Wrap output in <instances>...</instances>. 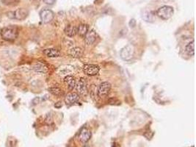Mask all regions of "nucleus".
Segmentation results:
<instances>
[{"label":"nucleus","instance_id":"nucleus-15","mask_svg":"<svg viewBox=\"0 0 196 147\" xmlns=\"http://www.w3.org/2000/svg\"><path fill=\"white\" fill-rule=\"evenodd\" d=\"M43 54L49 57H58L60 56V51L56 49H47L43 50Z\"/></svg>","mask_w":196,"mask_h":147},{"label":"nucleus","instance_id":"nucleus-8","mask_svg":"<svg viewBox=\"0 0 196 147\" xmlns=\"http://www.w3.org/2000/svg\"><path fill=\"white\" fill-rule=\"evenodd\" d=\"M77 90L79 93L82 95H87V82H86L85 78H80L79 82L77 85Z\"/></svg>","mask_w":196,"mask_h":147},{"label":"nucleus","instance_id":"nucleus-7","mask_svg":"<svg viewBox=\"0 0 196 147\" xmlns=\"http://www.w3.org/2000/svg\"><path fill=\"white\" fill-rule=\"evenodd\" d=\"M40 16H41L42 22L47 24L52 21L54 17H55V14L51 10L45 9L40 13Z\"/></svg>","mask_w":196,"mask_h":147},{"label":"nucleus","instance_id":"nucleus-4","mask_svg":"<svg viewBox=\"0 0 196 147\" xmlns=\"http://www.w3.org/2000/svg\"><path fill=\"white\" fill-rule=\"evenodd\" d=\"M134 53H135V49H134L133 46L131 44H128L121 49V57L123 60H130L133 57Z\"/></svg>","mask_w":196,"mask_h":147},{"label":"nucleus","instance_id":"nucleus-21","mask_svg":"<svg viewBox=\"0 0 196 147\" xmlns=\"http://www.w3.org/2000/svg\"><path fill=\"white\" fill-rule=\"evenodd\" d=\"M46 123L48 124H51L52 123V117H51V115H48L47 116V118H46Z\"/></svg>","mask_w":196,"mask_h":147},{"label":"nucleus","instance_id":"nucleus-1","mask_svg":"<svg viewBox=\"0 0 196 147\" xmlns=\"http://www.w3.org/2000/svg\"><path fill=\"white\" fill-rule=\"evenodd\" d=\"M1 36L3 39L8 41H13L18 36V29L16 26H7L1 30Z\"/></svg>","mask_w":196,"mask_h":147},{"label":"nucleus","instance_id":"nucleus-18","mask_svg":"<svg viewBox=\"0 0 196 147\" xmlns=\"http://www.w3.org/2000/svg\"><path fill=\"white\" fill-rule=\"evenodd\" d=\"M185 50L187 53L190 56H194L195 55V41H192L186 46Z\"/></svg>","mask_w":196,"mask_h":147},{"label":"nucleus","instance_id":"nucleus-11","mask_svg":"<svg viewBox=\"0 0 196 147\" xmlns=\"http://www.w3.org/2000/svg\"><path fill=\"white\" fill-rule=\"evenodd\" d=\"M69 55L74 58H80L83 55V50L80 47H74L70 49Z\"/></svg>","mask_w":196,"mask_h":147},{"label":"nucleus","instance_id":"nucleus-3","mask_svg":"<svg viewBox=\"0 0 196 147\" xmlns=\"http://www.w3.org/2000/svg\"><path fill=\"white\" fill-rule=\"evenodd\" d=\"M29 12L27 9L24 8H19L14 11H9L7 12V17L11 19H16L21 21V20L25 19L27 17Z\"/></svg>","mask_w":196,"mask_h":147},{"label":"nucleus","instance_id":"nucleus-23","mask_svg":"<svg viewBox=\"0 0 196 147\" xmlns=\"http://www.w3.org/2000/svg\"><path fill=\"white\" fill-rule=\"evenodd\" d=\"M135 25H136V21H135V19H131V21H130V22H129V26L133 28V27H135Z\"/></svg>","mask_w":196,"mask_h":147},{"label":"nucleus","instance_id":"nucleus-26","mask_svg":"<svg viewBox=\"0 0 196 147\" xmlns=\"http://www.w3.org/2000/svg\"><path fill=\"white\" fill-rule=\"evenodd\" d=\"M113 147H120L118 145V144H115L113 145Z\"/></svg>","mask_w":196,"mask_h":147},{"label":"nucleus","instance_id":"nucleus-5","mask_svg":"<svg viewBox=\"0 0 196 147\" xmlns=\"http://www.w3.org/2000/svg\"><path fill=\"white\" fill-rule=\"evenodd\" d=\"M111 89V84L108 82H101L99 86L98 89V94L99 97L104 98V97L107 96L109 94V91Z\"/></svg>","mask_w":196,"mask_h":147},{"label":"nucleus","instance_id":"nucleus-22","mask_svg":"<svg viewBox=\"0 0 196 147\" xmlns=\"http://www.w3.org/2000/svg\"><path fill=\"white\" fill-rule=\"evenodd\" d=\"M43 2L49 5H52L55 3L56 0H43Z\"/></svg>","mask_w":196,"mask_h":147},{"label":"nucleus","instance_id":"nucleus-2","mask_svg":"<svg viewBox=\"0 0 196 147\" xmlns=\"http://www.w3.org/2000/svg\"><path fill=\"white\" fill-rule=\"evenodd\" d=\"M174 10L172 7L168 5H164L159 7L157 11V15L160 19L163 20H167L173 16Z\"/></svg>","mask_w":196,"mask_h":147},{"label":"nucleus","instance_id":"nucleus-17","mask_svg":"<svg viewBox=\"0 0 196 147\" xmlns=\"http://www.w3.org/2000/svg\"><path fill=\"white\" fill-rule=\"evenodd\" d=\"M89 31V27L87 24H80L79 27H77V33L79 34V36L81 37H85L86 34L87 33V32Z\"/></svg>","mask_w":196,"mask_h":147},{"label":"nucleus","instance_id":"nucleus-16","mask_svg":"<svg viewBox=\"0 0 196 147\" xmlns=\"http://www.w3.org/2000/svg\"><path fill=\"white\" fill-rule=\"evenodd\" d=\"M33 70L36 71V72H38V73H43L45 74L47 73L48 71V68L47 66L45 64L41 63H35V65L33 66Z\"/></svg>","mask_w":196,"mask_h":147},{"label":"nucleus","instance_id":"nucleus-14","mask_svg":"<svg viewBox=\"0 0 196 147\" xmlns=\"http://www.w3.org/2000/svg\"><path fill=\"white\" fill-rule=\"evenodd\" d=\"M64 82L67 85L69 90H73L76 86V80L74 77L68 75L64 78Z\"/></svg>","mask_w":196,"mask_h":147},{"label":"nucleus","instance_id":"nucleus-27","mask_svg":"<svg viewBox=\"0 0 196 147\" xmlns=\"http://www.w3.org/2000/svg\"><path fill=\"white\" fill-rule=\"evenodd\" d=\"M84 147H90V146H87V145H85V146H84Z\"/></svg>","mask_w":196,"mask_h":147},{"label":"nucleus","instance_id":"nucleus-24","mask_svg":"<svg viewBox=\"0 0 196 147\" xmlns=\"http://www.w3.org/2000/svg\"><path fill=\"white\" fill-rule=\"evenodd\" d=\"M147 15H150V16H149V19H147V18H145V16H143V18H145V19H145V21H151V20H152V19H151V18H150V16H151V13H147Z\"/></svg>","mask_w":196,"mask_h":147},{"label":"nucleus","instance_id":"nucleus-6","mask_svg":"<svg viewBox=\"0 0 196 147\" xmlns=\"http://www.w3.org/2000/svg\"><path fill=\"white\" fill-rule=\"evenodd\" d=\"M83 71L85 74L88 76H96L99 74L100 68L99 65L94 64H87L83 67Z\"/></svg>","mask_w":196,"mask_h":147},{"label":"nucleus","instance_id":"nucleus-12","mask_svg":"<svg viewBox=\"0 0 196 147\" xmlns=\"http://www.w3.org/2000/svg\"><path fill=\"white\" fill-rule=\"evenodd\" d=\"M79 99V95L76 93H71L65 97V102L67 105H72L77 102Z\"/></svg>","mask_w":196,"mask_h":147},{"label":"nucleus","instance_id":"nucleus-10","mask_svg":"<svg viewBox=\"0 0 196 147\" xmlns=\"http://www.w3.org/2000/svg\"><path fill=\"white\" fill-rule=\"evenodd\" d=\"M91 131H90L89 130H87V129H86V128L83 129V130L80 132V133H79V140H80L82 143H84V144L88 141L90 139H91Z\"/></svg>","mask_w":196,"mask_h":147},{"label":"nucleus","instance_id":"nucleus-13","mask_svg":"<svg viewBox=\"0 0 196 147\" xmlns=\"http://www.w3.org/2000/svg\"><path fill=\"white\" fill-rule=\"evenodd\" d=\"M64 32L67 36L74 37L77 33V27L73 24H69L64 29Z\"/></svg>","mask_w":196,"mask_h":147},{"label":"nucleus","instance_id":"nucleus-25","mask_svg":"<svg viewBox=\"0 0 196 147\" xmlns=\"http://www.w3.org/2000/svg\"><path fill=\"white\" fill-rule=\"evenodd\" d=\"M55 107L57 108H60L62 107V105H61V102H57V104L55 105Z\"/></svg>","mask_w":196,"mask_h":147},{"label":"nucleus","instance_id":"nucleus-19","mask_svg":"<svg viewBox=\"0 0 196 147\" xmlns=\"http://www.w3.org/2000/svg\"><path fill=\"white\" fill-rule=\"evenodd\" d=\"M49 91L51 94L55 95V96H60L61 95H63V91L61 90L60 88H57V87H53V88H49Z\"/></svg>","mask_w":196,"mask_h":147},{"label":"nucleus","instance_id":"nucleus-9","mask_svg":"<svg viewBox=\"0 0 196 147\" xmlns=\"http://www.w3.org/2000/svg\"><path fill=\"white\" fill-rule=\"evenodd\" d=\"M97 38V34L93 29H92L91 31L87 32V33L86 34L85 38V43L87 45H91L95 42Z\"/></svg>","mask_w":196,"mask_h":147},{"label":"nucleus","instance_id":"nucleus-20","mask_svg":"<svg viewBox=\"0 0 196 147\" xmlns=\"http://www.w3.org/2000/svg\"><path fill=\"white\" fill-rule=\"evenodd\" d=\"M20 0H1V2L5 5H16Z\"/></svg>","mask_w":196,"mask_h":147}]
</instances>
